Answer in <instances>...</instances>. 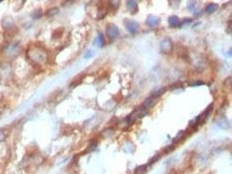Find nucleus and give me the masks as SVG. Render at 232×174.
<instances>
[{
    "instance_id": "nucleus-1",
    "label": "nucleus",
    "mask_w": 232,
    "mask_h": 174,
    "mask_svg": "<svg viewBox=\"0 0 232 174\" xmlns=\"http://www.w3.org/2000/svg\"><path fill=\"white\" fill-rule=\"evenodd\" d=\"M27 53L29 55V58L31 60H33L35 63H38L46 59V55L44 52L41 48L37 47V46L35 47V51L30 49L29 51H27Z\"/></svg>"
},
{
    "instance_id": "nucleus-2",
    "label": "nucleus",
    "mask_w": 232,
    "mask_h": 174,
    "mask_svg": "<svg viewBox=\"0 0 232 174\" xmlns=\"http://www.w3.org/2000/svg\"><path fill=\"white\" fill-rule=\"evenodd\" d=\"M106 34L107 37L111 39H114L118 37L119 35V30L117 25L114 24H109L106 27Z\"/></svg>"
},
{
    "instance_id": "nucleus-3",
    "label": "nucleus",
    "mask_w": 232,
    "mask_h": 174,
    "mask_svg": "<svg viewBox=\"0 0 232 174\" xmlns=\"http://www.w3.org/2000/svg\"><path fill=\"white\" fill-rule=\"evenodd\" d=\"M160 49H161V52H163V53H170V52H171V51L173 49L172 41L170 38L163 39L161 42V43H160Z\"/></svg>"
},
{
    "instance_id": "nucleus-4",
    "label": "nucleus",
    "mask_w": 232,
    "mask_h": 174,
    "mask_svg": "<svg viewBox=\"0 0 232 174\" xmlns=\"http://www.w3.org/2000/svg\"><path fill=\"white\" fill-rule=\"evenodd\" d=\"M124 24H125V27L126 29L130 32V33H136L138 31L139 25L136 22L133 21V20H129V19H125L124 20Z\"/></svg>"
},
{
    "instance_id": "nucleus-5",
    "label": "nucleus",
    "mask_w": 232,
    "mask_h": 174,
    "mask_svg": "<svg viewBox=\"0 0 232 174\" xmlns=\"http://www.w3.org/2000/svg\"><path fill=\"white\" fill-rule=\"evenodd\" d=\"M1 24H2V27L5 30H10L14 25V20L11 17H5L2 19Z\"/></svg>"
},
{
    "instance_id": "nucleus-6",
    "label": "nucleus",
    "mask_w": 232,
    "mask_h": 174,
    "mask_svg": "<svg viewBox=\"0 0 232 174\" xmlns=\"http://www.w3.org/2000/svg\"><path fill=\"white\" fill-rule=\"evenodd\" d=\"M155 104H156V99L151 97V98L146 99L144 100V104H143V108H144V110H146V109H150V108H151L152 106H154Z\"/></svg>"
},
{
    "instance_id": "nucleus-7",
    "label": "nucleus",
    "mask_w": 232,
    "mask_h": 174,
    "mask_svg": "<svg viewBox=\"0 0 232 174\" xmlns=\"http://www.w3.org/2000/svg\"><path fill=\"white\" fill-rule=\"evenodd\" d=\"M147 24L149 26L151 27H155V26H157L160 23V18H157V17H153V16H151L150 18H148L147 19Z\"/></svg>"
},
{
    "instance_id": "nucleus-8",
    "label": "nucleus",
    "mask_w": 232,
    "mask_h": 174,
    "mask_svg": "<svg viewBox=\"0 0 232 174\" xmlns=\"http://www.w3.org/2000/svg\"><path fill=\"white\" fill-rule=\"evenodd\" d=\"M84 77H85V74H84V73H82V74H80V75H77V76L72 80L71 84H70V87H75V86L78 85L79 84H81L82 81H83V79L84 78Z\"/></svg>"
},
{
    "instance_id": "nucleus-9",
    "label": "nucleus",
    "mask_w": 232,
    "mask_h": 174,
    "mask_svg": "<svg viewBox=\"0 0 232 174\" xmlns=\"http://www.w3.org/2000/svg\"><path fill=\"white\" fill-rule=\"evenodd\" d=\"M180 23V20L178 17L176 16H171L169 18V24L171 27H176Z\"/></svg>"
},
{
    "instance_id": "nucleus-10",
    "label": "nucleus",
    "mask_w": 232,
    "mask_h": 174,
    "mask_svg": "<svg viewBox=\"0 0 232 174\" xmlns=\"http://www.w3.org/2000/svg\"><path fill=\"white\" fill-rule=\"evenodd\" d=\"M147 171V164H143V165H139L135 169V174H144Z\"/></svg>"
},
{
    "instance_id": "nucleus-11",
    "label": "nucleus",
    "mask_w": 232,
    "mask_h": 174,
    "mask_svg": "<svg viewBox=\"0 0 232 174\" xmlns=\"http://www.w3.org/2000/svg\"><path fill=\"white\" fill-rule=\"evenodd\" d=\"M218 9V5L216 4H210L206 8H205V12L207 13H213L214 12H216Z\"/></svg>"
},
{
    "instance_id": "nucleus-12",
    "label": "nucleus",
    "mask_w": 232,
    "mask_h": 174,
    "mask_svg": "<svg viewBox=\"0 0 232 174\" xmlns=\"http://www.w3.org/2000/svg\"><path fill=\"white\" fill-rule=\"evenodd\" d=\"M166 90H167V89L165 88V87H163V88H161L160 90H158V91L155 92L154 93H152L151 97L154 98V99H157V98H158L159 96H161L162 94H163V93L166 92Z\"/></svg>"
},
{
    "instance_id": "nucleus-13",
    "label": "nucleus",
    "mask_w": 232,
    "mask_h": 174,
    "mask_svg": "<svg viewBox=\"0 0 232 174\" xmlns=\"http://www.w3.org/2000/svg\"><path fill=\"white\" fill-rule=\"evenodd\" d=\"M64 29L63 28H59V29H57L56 31H54L53 32V37L54 38H58V37H61V36L63 35V31Z\"/></svg>"
},
{
    "instance_id": "nucleus-14",
    "label": "nucleus",
    "mask_w": 232,
    "mask_h": 174,
    "mask_svg": "<svg viewBox=\"0 0 232 174\" xmlns=\"http://www.w3.org/2000/svg\"><path fill=\"white\" fill-rule=\"evenodd\" d=\"M58 12V8H52V9H51V10H49V11L47 12L46 15L49 16V17H52V16L57 14Z\"/></svg>"
},
{
    "instance_id": "nucleus-15",
    "label": "nucleus",
    "mask_w": 232,
    "mask_h": 174,
    "mask_svg": "<svg viewBox=\"0 0 232 174\" xmlns=\"http://www.w3.org/2000/svg\"><path fill=\"white\" fill-rule=\"evenodd\" d=\"M42 16V12L40 10H37L32 13V18H39Z\"/></svg>"
},
{
    "instance_id": "nucleus-16",
    "label": "nucleus",
    "mask_w": 232,
    "mask_h": 174,
    "mask_svg": "<svg viewBox=\"0 0 232 174\" xmlns=\"http://www.w3.org/2000/svg\"><path fill=\"white\" fill-rule=\"evenodd\" d=\"M127 6L130 9H134L135 7H136V2H135V1H127Z\"/></svg>"
},
{
    "instance_id": "nucleus-17",
    "label": "nucleus",
    "mask_w": 232,
    "mask_h": 174,
    "mask_svg": "<svg viewBox=\"0 0 232 174\" xmlns=\"http://www.w3.org/2000/svg\"><path fill=\"white\" fill-rule=\"evenodd\" d=\"M98 43H99V46H104V36L101 33L98 35Z\"/></svg>"
},
{
    "instance_id": "nucleus-18",
    "label": "nucleus",
    "mask_w": 232,
    "mask_h": 174,
    "mask_svg": "<svg viewBox=\"0 0 232 174\" xmlns=\"http://www.w3.org/2000/svg\"><path fill=\"white\" fill-rule=\"evenodd\" d=\"M174 149H175V146L171 145H170V146H168V147L164 148L163 152H164V153H168V152H172Z\"/></svg>"
},
{
    "instance_id": "nucleus-19",
    "label": "nucleus",
    "mask_w": 232,
    "mask_h": 174,
    "mask_svg": "<svg viewBox=\"0 0 232 174\" xmlns=\"http://www.w3.org/2000/svg\"><path fill=\"white\" fill-rule=\"evenodd\" d=\"M159 158H160V155L159 154H157V155H156V156H154L151 159V161H150V163L148 164H152L153 163H155L156 161H157L158 159H159Z\"/></svg>"
},
{
    "instance_id": "nucleus-20",
    "label": "nucleus",
    "mask_w": 232,
    "mask_h": 174,
    "mask_svg": "<svg viewBox=\"0 0 232 174\" xmlns=\"http://www.w3.org/2000/svg\"><path fill=\"white\" fill-rule=\"evenodd\" d=\"M5 138H6V135H5V132L3 130H0V142L4 141L5 139Z\"/></svg>"
},
{
    "instance_id": "nucleus-21",
    "label": "nucleus",
    "mask_w": 232,
    "mask_h": 174,
    "mask_svg": "<svg viewBox=\"0 0 232 174\" xmlns=\"http://www.w3.org/2000/svg\"><path fill=\"white\" fill-rule=\"evenodd\" d=\"M93 56V52H92L91 51H89L88 52H86V54H85V56H84V58H90V57H92Z\"/></svg>"
},
{
    "instance_id": "nucleus-22",
    "label": "nucleus",
    "mask_w": 232,
    "mask_h": 174,
    "mask_svg": "<svg viewBox=\"0 0 232 174\" xmlns=\"http://www.w3.org/2000/svg\"><path fill=\"white\" fill-rule=\"evenodd\" d=\"M200 84H203V82H196L194 84H191L190 85H200Z\"/></svg>"
}]
</instances>
